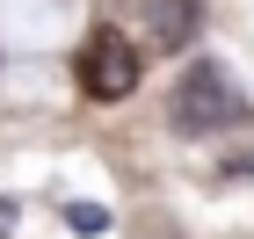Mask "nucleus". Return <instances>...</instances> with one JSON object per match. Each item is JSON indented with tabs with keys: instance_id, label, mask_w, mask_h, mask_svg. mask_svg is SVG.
<instances>
[{
	"instance_id": "nucleus-1",
	"label": "nucleus",
	"mask_w": 254,
	"mask_h": 239,
	"mask_svg": "<svg viewBox=\"0 0 254 239\" xmlns=\"http://www.w3.org/2000/svg\"><path fill=\"white\" fill-rule=\"evenodd\" d=\"M240 116H247V95H240V80L225 73L218 58L182 65L175 101H167V123H175L182 138H211V131H233Z\"/></svg>"
},
{
	"instance_id": "nucleus-2",
	"label": "nucleus",
	"mask_w": 254,
	"mask_h": 239,
	"mask_svg": "<svg viewBox=\"0 0 254 239\" xmlns=\"http://www.w3.org/2000/svg\"><path fill=\"white\" fill-rule=\"evenodd\" d=\"M80 87L95 101H124L138 87V44L117 37V29H95V37L80 44Z\"/></svg>"
},
{
	"instance_id": "nucleus-3",
	"label": "nucleus",
	"mask_w": 254,
	"mask_h": 239,
	"mask_svg": "<svg viewBox=\"0 0 254 239\" xmlns=\"http://www.w3.org/2000/svg\"><path fill=\"white\" fill-rule=\"evenodd\" d=\"M189 29H196V7H189V0H160V7H153V37L160 44H189Z\"/></svg>"
}]
</instances>
